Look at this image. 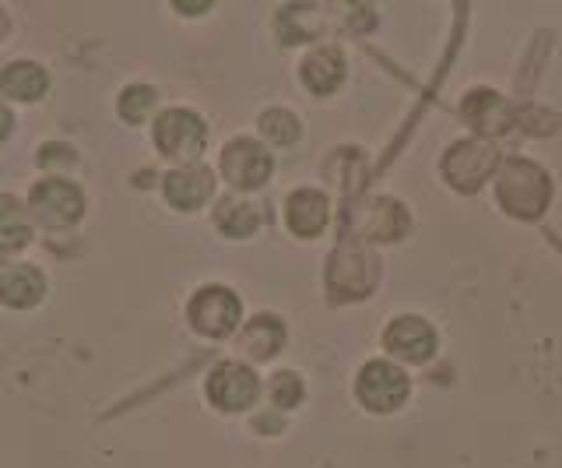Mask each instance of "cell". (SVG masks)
<instances>
[{
  "label": "cell",
  "instance_id": "cell-1",
  "mask_svg": "<svg viewBox=\"0 0 562 468\" xmlns=\"http://www.w3.org/2000/svg\"><path fill=\"white\" fill-rule=\"evenodd\" d=\"M155 145L166 159L176 163H198L207 145V127L198 113L190 110H169L155 124Z\"/></svg>",
  "mask_w": 562,
  "mask_h": 468
},
{
  "label": "cell",
  "instance_id": "cell-2",
  "mask_svg": "<svg viewBox=\"0 0 562 468\" xmlns=\"http://www.w3.org/2000/svg\"><path fill=\"white\" fill-rule=\"evenodd\" d=\"M239 314H243L239 297L225 286H207L190 300V324L207 338L233 335L239 324Z\"/></svg>",
  "mask_w": 562,
  "mask_h": 468
},
{
  "label": "cell",
  "instance_id": "cell-3",
  "mask_svg": "<svg viewBox=\"0 0 562 468\" xmlns=\"http://www.w3.org/2000/svg\"><path fill=\"white\" fill-rule=\"evenodd\" d=\"M32 212L40 215L43 225L49 230H64V225H75L85 212V198L81 190L64 180V177H49L40 180L32 190Z\"/></svg>",
  "mask_w": 562,
  "mask_h": 468
},
{
  "label": "cell",
  "instance_id": "cell-4",
  "mask_svg": "<svg viewBox=\"0 0 562 468\" xmlns=\"http://www.w3.org/2000/svg\"><path fill=\"white\" fill-rule=\"evenodd\" d=\"M499 198L509 212L517 215H538L549 201V180L531 163H509L499 180Z\"/></svg>",
  "mask_w": 562,
  "mask_h": 468
},
{
  "label": "cell",
  "instance_id": "cell-5",
  "mask_svg": "<svg viewBox=\"0 0 562 468\" xmlns=\"http://www.w3.org/2000/svg\"><path fill=\"white\" fill-rule=\"evenodd\" d=\"M222 172L225 180L239 190H254L271 177V155L263 152L254 137H236L222 152Z\"/></svg>",
  "mask_w": 562,
  "mask_h": 468
},
{
  "label": "cell",
  "instance_id": "cell-6",
  "mask_svg": "<svg viewBox=\"0 0 562 468\" xmlns=\"http://www.w3.org/2000/svg\"><path fill=\"white\" fill-rule=\"evenodd\" d=\"M260 385L254 370H246L243 363H222V367L207 377V398L222 412H243L257 402Z\"/></svg>",
  "mask_w": 562,
  "mask_h": 468
},
{
  "label": "cell",
  "instance_id": "cell-7",
  "mask_svg": "<svg viewBox=\"0 0 562 468\" xmlns=\"http://www.w3.org/2000/svg\"><path fill=\"white\" fill-rule=\"evenodd\" d=\"M408 394V377H404L391 363H369L359 377V398L376 412H391Z\"/></svg>",
  "mask_w": 562,
  "mask_h": 468
},
{
  "label": "cell",
  "instance_id": "cell-8",
  "mask_svg": "<svg viewBox=\"0 0 562 468\" xmlns=\"http://www.w3.org/2000/svg\"><path fill=\"white\" fill-rule=\"evenodd\" d=\"M386 349H391L394 356H401V359H408V363H422V359L432 356L436 335H432V327L426 321L401 317V321H394L391 327H386Z\"/></svg>",
  "mask_w": 562,
  "mask_h": 468
},
{
  "label": "cell",
  "instance_id": "cell-9",
  "mask_svg": "<svg viewBox=\"0 0 562 468\" xmlns=\"http://www.w3.org/2000/svg\"><path fill=\"white\" fill-rule=\"evenodd\" d=\"M211 190H215V180H211V172L204 166H183L166 177V198L169 204L183 208V212H193V208H201Z\"/></svg>",
  "mask_w": 562,
  "mask_h": 468
},
{
  "label": "cell",
  "instance_id": "cell-10",
  "mask_svg": "<svg viewBox=\"0 0 562 468\" xmlns=\"http://www.w3.org/2000/svg\"><path fill=\"white\" fill-rule=\"evenodd\" d=\"M43 292H46V279L29 265H18L0 275V303L4 307L29 310L43 300Z\"/></svg>",
  "mask_w": 562,
  "mask_h": 468
},
{
  "label": "cell",
  "instance_id": "cell-11",
  "mask_svg": "<svg viewBox=\"0 0 562 468\" xmlns=\"http://www.w3.org/2000/svg\"><path fill=\"white\" fill-rule=\"evenodd\" d=\"M49 89V78L40 64L32 60H18V64H8L4 71H0V92L8 99H18V102H35L43 99Z\"/></svg>",
  "mask_w": 562,
  "mask_h": 468
},
{
  "label": "cell",
  "instance_id": "cell-12",
  "mask_svg": "<svg viewBox=\"0 0 562 468\" xmlns=\"http://www.w3.org/2000/svg\"><path fill=\"white\" fill-rule=\"evenodd\" d=\"M285 222L295 236H313L327 225V198L316 190H295L285 204Z\"/></svg>",
  "mask_w": 562,
  "mask_h": 468
},
{
  "label": "cell",
  "instance_id": "cell-13",
  "mask_svg": "<svg viewBox=\"0 0 562 468\" xmlns=\"http://www.w3.org/2000/svg\"><path fill=\"white\" fill-rule=\"evenodd\" d=\"M492 169V152L485 145H474V142H464L450 152L447 159V172L453 183L461 187H479V180Z\"/></svg>",
  "mask_w": 562,
  "mask_h": 468
},
{
  "label": "cell",
  "instance_id": "cell-14",
  "mask_svg": "<svg viewBox=\"0 0 562 468\" xmlns=\"http://www.w3.org/2000/svg\"><path fill=\"white\" fill-rule=\"evenodd\" d=\"M29 239H32V222L25 204L11 194H0V250H22Z\"/></svg>",
  "mask_w": 562,
  "mask_h": 468
},
{
  "label": "cell",
  "instance_id": "cell-15",
  "mask_svg": "<svg viewBox=\"0 0 562 468\" xmlns=\"http://www.w3.org/2000/svg\"><path fill=\"white\" fill-rule=\"evenodd\" d=\"M341 78H345V60L334 49H316L303 64V81L313 92H334Z\"/></svg>",
  "mask_w": 562,
  "mask_h": 468
},
{
  "label": "cell",
  "instance_id": "cell-16",
  "mask_svg": "<svg viewBox=\"0 0 562 468\" xmlns=\"http://www.w3.org/2000/svg\"><path fill=\"white\" fill-rule=\"evenodd\" d=\"M281 342H285V327H281L274 317H257L243 335V349L250 353L254 359H271Z\"/></svg>",
  "mask_w": 562,
  "mask_h": 468
},
{
  "label": "cell",
  "instance_id": "cell-17",
  "mask_svg": "<svg viewBox=\"0 0 562 468\" xmlns=\"http://www.w3.org/2000/svg\"><path fill=\"white\" fill-rule=\"evenodd\" d=\"M218 225L228 236H250L260 225V215H257V208L246 204V201H222L218 204Z\"/></svg>",
  "mask_w": 562,
  "mask_h": 468
},
{
  "label": "cell",
  "instance_id": "cell-18",
  "mask_svg": "<svg viewBox=\"0 0 562 468\" xmlns=\"http://www.w3.org/2000/svg\"><path fill=\"white\" fill-rule=\"evenodd\" d=\"M155 107V89L148 85H131L127 92L120 96V116L127 120V124H140Z\"/></svg>",
  "mask_w": 562,
  "mask_h": 468
},
{
  "label": "cell",
  "instance_id": "cell-19",
  "mask_svg": "<svg viewBox=\"0 0 562 468\" xmlns=\"http://www.w3.org/2000/svg\"><path fill=\"white\" fill-rule=\"evenodd\" d=\"M260 131L268 134L271 142L289 145V142H295V137H299V120L292 113H285V110H271V113H263Z\"/></svg>",
  "mask_w": 562,
  "mask_h": 468
},
{
  "label": "cell",
  "instance_id": "cell-20",
  "mask_svg": "<svg viewBox=\"0 0 562 468\" xmlns=\"http://www.w3.org/2000/svg\"><path fill=\"white\" fill-rule=\"evenodd\" d=\"M271 398H274V405L292 409L299 398H303V385H299V377L295 374H278L274 385H271Z\"/></svg>",
  "mask_w": 562,
  "mask_h": 468
},
{
  "label": "cell",
  "instance_id": "cell-21",
  "mask_svg": "<svg viewBox=\"0 0 562 468\" xmlns=\"http://www.w3.org/2000/svg\"><path fill=\"white\" fill-rule=\"evenodd\" d=\"M11 127H14V116H11V110L4 107V102H0V142H8Z\"/></svg>",
  "mask_w": 562,
  "mask_h": 468
},
{
  "label": "cell",
  "instance_id": "cell-22",
  "mask_svg": "<svg viewBox=\"0 0 562 468\" xmlns=\"http://www.w3.org/2000/svg\"><path fill=\"white\" fill-rule=\"evenodd\" d=\"M8 32V14H4V8H0V36Z\"/></svg>",
  "mask_w": 562,
  "mask_h": 468
}]
</instances>
